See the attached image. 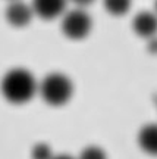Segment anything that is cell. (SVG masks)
Listing matches in <instances>:
<instances>
[{"label":"cell","instance_id":"6da1fadb","mask_svg":"<svg viewBox=\"0 0 157 159\" xmlns=\"http://www.w3.org/2000/svg\"><path fill=\"white\" fill-rule=\"evenodd\" d=\"M0 91L9 103L22 105L29 102L38 91V83L25 68H13L7 71L0 83Z\"/></svg>","mask_w":157,"mask_h":159},{"label":"cell","instance_id":"7a4b0ae2","mask_svg":"<svg viewBox=\"0 0 157 159\" xmlns=\"http://www.w3.org/2000/svg\"><path fill=\"white\" fill-rule=\"evenodd\" d=\"M38 93L47 105L56 108L63 106L72 99L73 83L62 72H51L38 84Z\"/></svg>","mask_w":157,"mask_h":159},{"label":"cell","instance_id":"3957f363","mask_svg":"<svg viewBox=\"0 0 157 159\" xmlns=\"http://www.w3.org/2000/svg\"><path fill=\"white\" fill-rule=\"evenodd\" d=\"M62 33L71 40H82L93 30V19L82 7L65 12L60 24Z\"/></svg>","mask_w":157,"mask_h":159},{"label":"cell","instance_id":"277c9868","mask_svg":"<svg viewBox=\"0 0 157 159\" xmlns=\"http://www.w3.org/2000/svg\"><path fill=\"white\" fill-rule=\"evenodd\" d=\"M34 15L35 13H34L33 6L24 3L22 0H12L5 11L7 24L12 27H16V28L27 27L31 22Z\"/></svg>","mask_w":157,"mask_h":159},{"label":"cell","instance_id":"5b68a950","mask_svg":"<svg viewBox=\"0 0 157 159\" xmlns=\"http://www.w3.org/2000/svg\"><path fill=\"white\" fill-rule=\"evenodd\" d=\"M68 2L69 0H33L31 6L38 18L51 21L65 15Z\"/></svg>","mask_w":157,"mask_h":159},{"label":"cell","instance_id":"8992f818","mask_svg":"<svg viewBox=\"0 0 157 159\" xmlns=\"http://www.w3.org/2000/svg\"><path fill=\"white\" fill-rule=\"evenodd\" d=\"M132 30L138 37L147 40L157 35V13L150 11L138 12L132 19Z\"/></svg>","mask_w":157,"mask_h":159},{"label":"cell","instance_id":"52a82bcc","mask_svg":"<svg viewBox=\"0 0 157 159\" xmlns=\"http://www.w3.org/2000/svg\"><path fill=\"white\" fill-rule=\"evenodd\" d=\"M138 144L142 152L157 156V124H147L138 133Z\"/></svg>","mask_w":157,"mask_h":159},{"label":"cell","instance_id":"ba28073f","mask_svg":"<svg viewBox=\"0 0 157 159\" xmlns=\"http://www.w3.org/2000/svg\"><path fill=\"white\" fill-rule=\"evenodd\" d=\"M103 5L110 15L122 16L125 13H128V11L131 9L132 0H103Z\"/></svg>","mask_w":157,"mask_h":159},{"label":"cell","instance_id":"9c48e42d","mask_svg":"<svg viewBox=\"0 0 157 159\" xmlns=\"http://www.w3.org/2000/svg\"><path fill=\"white\" fill-rule=\"evenodd\" d=\"M78 159H107V155L98 146H88L79 153Z\"/></svg>","mask_w":157,"mask_h":159},{"label":"cell","instance_id":"30bf717a","mask_svg":"<svg viewBox=\"0 0 157 159\" xmlns=\"http://www.w3.org/2000/svg\"><path fill=\"white\" fill-rule=\"evenodd\" d=\"M33 159H53L55 155L51 153V149L46 143H40L33 149Z\"/></svg>","mask_w":157,"mask_h":159},{"label":"cell","instance_id":"8fae6325","mask_svg":"<svg viewBox=\"0 0 157 159\" xmlns=\"http://www.w3.org/2000/svg\"><path fill=\"white\" fill-rule=\"evenodd\" d=\"M147 50L150 52L151 55H157V35L148 39V43H147Z\"/></svg>","mask_w":157,"mask_h":159},{"label":"cell","instance_id":"7c38bea8","mask_svg":"<svg viewBox=\"0 0 157 159\" xmlns=\"http://www.w3.org/2000/svg\"><path fill=\"white\" fill-rule=\"evenodd\" d=\"M69 2H72V3L76 6V7H82V9H85L87 6L93 5L95 0H69Z\"/></svg>","mask_w":157,"mask_h":159},{"label":"cell","instance_id":"4fadbf2b","mask_svg":"<svg viewBox=\"0 0 157 159\" xmlns=\"http://www.w3.org/2000/svg\"><path fill=\"white\" fill-rule=\"evenodd\" d=\"M53 159H75L69 155H59V156H53Z\"/></svg>","mask_w":157,"mask_h":159},{"label":"cell","instance_id":"5bb4252c","mask_svg":"<svg viewBox=\"0 0 157 159\" xmlns=\"http://www.w3.org/2000/svg\"><path fill=\"white\" fill-rule=\"evenodd\" d=\"M154 12L157 13V0H156V3H154Z\"/></svg>","mask_w":157,"mask_h":159},{"label":"cell","instance_id":"9a60e30c","mask_svg":"<svg viewBox=\"0 0 157 159\" xmlns=\"http://www.w3.org/2000/svg\"><path fill=\"white\" fill-rule=\"evenodd\" d=\"M11 2H12V0H11Z\"/></svg>","mask_w":157,"mask_h":159}]
</instances>
